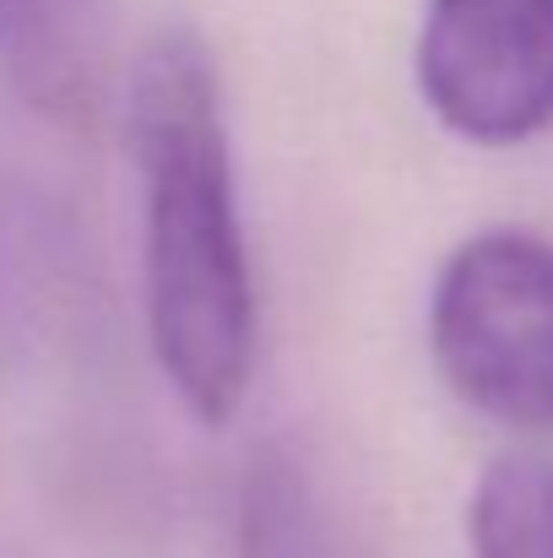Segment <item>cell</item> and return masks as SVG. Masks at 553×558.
<instances>
[{
    "mask_svg": "<svg viewBox=\"0 0 553 558\" xmlns=\"http://www.w3.org/2000/svg\"><path fill=\"white\" fill-rule=\"evenodd\" d=\"M440 379L516 434H553V244L527 228L461 239L429 293Z\"/></svg>",
    "mask_w": 553,
    "mask_h": 558,
    "instance_id": "cell-2",
    "label": "cell"
},
{
    "mask_svg": "<svg viewBox=\"0 0 553 558\" xmlns=\"http://www.w3.org/2000/svg\"><path fill=\"white\" fill-rule=\"evenodd\" d=\"M125 136L142 185L147 342L184 412L223 428L255 374V277L223 82L190 27H158L142 44L125 87Z\"/></svg>",
    "mask_w": 553,
    "mask_h": 558,
    "instance_id": "cell-1",
    "label": "cell"
},
{
    "mask_svg": "<svg viewBox=\"0 0 553 558\" xmlns=\"http://www.w3.org/2000/svg\"><path fill=\"white\" fill-rule=\"evenodd\" d=\"M434 120L472 147H521L553 125V0H429L412 49Z\"/></svg>",
    "mask_w": 553,
    "mask_h": 558,
    "instance_id": "cell-3",
    "label": "cell"
},
{
    "mask_svg": "<svg viewBox=\"0 0 553 558\" xmlns=\"http://www.w3.org/2000/svg\"><path fill=\"white\" fill-rule=\"evenodd\" d=\"M472 558H553V461L538 450L494 456L467 499Z\"/></svg>",
    "mask_w": 553,
    "mask_h": 558,
    "instance_id": "cell-4",
    "label": "cell"
}]
</instances>
